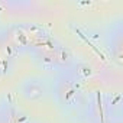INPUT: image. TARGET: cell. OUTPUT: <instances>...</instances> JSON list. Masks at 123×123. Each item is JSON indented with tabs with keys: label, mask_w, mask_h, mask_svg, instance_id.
<instances>
[{
	"label": "cell",
	"mask_w": 123,
	"mask_h": 123,
	"mask_svg": "<svg viewBox=\"0 0 123 123\" xmlns=\"http://www.w3.org/2000/svg\"><path fill=\"white\" fill-rule=\"evenodd\" d=\"M16 55V45L10 36H0V73L6 74Z\"/></svg>",
	"instance_id": "6da1fadb"
},
{
	"label": "cell",
	"mask_w": 123,
	"mask_h": 123,
	"mask_svg": "<svg viewBox=\"0 0 123 123\" xmlns=\"http://www.w3.org/2000/svg\"><path fill=\"white\" fill-rule=\"evenodd\" d=\"M78 93L80 90H78V86L74 83V80H70L65 77L62 80H59L56 86V96L62 104H73L77 100Z\"/></svg>",
	"instance_id": "7a4b0ae2"
},
{
	"label": "cell",
	"mask_w": 123,
	"mask_h": 123,
	"mask_svg": "<svg viewBox=\"0 0 123 123\" xmlns=\"http://www.w3.org/2000/svg\"><path fill=\"white\" fill-rule=\"evenodd\" d=\"M20 91H22V96L26 100L36 101V100H41L45 96V86L38 78H29V80L22 83Z\"/></svg>",
	"instance_id": "3957f363"
},
{
	"label": "cell",
	"mask_w": 123,
	"mask_h": 123,
	"mask_svg": "<svg viewBox=\"0 0 123 123\" xmlns=\"http://www.w3.org/2000/svg\"><path fill=\"white\" fill-rule=\"evenodd\" d=\"M0 123H5V120H3V117L0 116Z\"/></svg>",
	"instance_id": "277c9868"
}]
</instances>
